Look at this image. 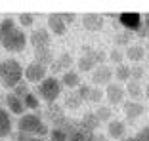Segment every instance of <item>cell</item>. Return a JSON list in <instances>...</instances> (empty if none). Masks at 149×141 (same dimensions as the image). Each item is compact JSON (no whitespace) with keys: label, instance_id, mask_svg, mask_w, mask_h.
<instances>
[{"label":"cell","instance_id":"obj_1","mask_svg":"<svg viewBox=\"0 0 149 141\" xmlns=\"http://www.w3.org/2000/svg\"><path fill=\"white\" fill-rule=\"evenodd\" d=\"M27 44V35L23 29L13 21L6 17L0 21V46L8 52H21Z\"/></svg>","mask_w":149,"mask_h":141},{"label":"cell","instance_id":"obj_2","mask_svg":"<svg viewBox=\"0 0 149 141\" xmlns=\"http://www.w3.org/2000/svg\"><path fill=\"white\" fill-rule=\"evenodd\" d=\"M23 78V69L17 59H6L0 63V84L4 88H15Z\"/></svg>","mask_w":149,"mask_h":141},{"label":"cell","instance_id":"obj_3","mask_svg":"<svg viewBox=\"0 0 149 141\" xmlns=\"http://www.w3.org/2000/svg\"><path fill=\"white\" fill-rule=\"evenodd\" d=\"M17 130L19 132H25V133H35L36 137H44V135H50V128L42 122L36 113H25L23 116H19L17 120Z\"/></svg>","mask_w":149,"mask_h":141},{"label":"cell","instance_id":"obj_4","mask_svg":"<svg viewBox=\"0 0 149 141\" xmlns=\"http://www.w3.org/2000/svg\"><path fill=\"white\" fill-rule=\"evenodd\" d=\"M61 88H63V84L59 78L46 76L40 84H36V95L42 97L44 101H48V103H56V99L61 95Z\"/></svg>","mask_w":149,"mask_h":141},{"label":"cell","instance_id":"obj_5","mask_svg":"<svg viewBox=\"0 0 149 141\" xmlns=\"http://www.w3.org/2000/svg\"><path fill=\"white\" fill-rule=\"evenodd\" d=\"M46 73H48V67L33 61V63H29V65L25 67V82L40 84L44 78H46Z\"/></svg>","mask_w":149,"mask_h":141},{"label":"cell","instance_id":"obj_6","mask_svg":"<svg viewBox=\"0 0 149 141\" xmlns=\"http://www.w3.org/2000/svg\"><path fill=\"white\" fill-rule=\"evenodd\" d=\"M118 23L124 27V31H130V32L134 31L136 32L138 29L143 25V19H141V15L136 13V12H124V13L118 15Z\"/></svg>","mask_w":149,"mask_h":141},{"label":"cell","instance_id":"obj_7","mask_svg":"<svg viewBox=\"0 0 149 141\" xmlns=\"http://www.w3.org/2000/svg\"><path fill=\"white\" fill-rule=\"evenodd\" d=\"M44 118L48 120L54 128H59V126H61V122L67 118V116H65L63 109L57 105V103H48V107L44 109Z\"/></svg>","mask_w":149,"mask_h":141},{"label":"cell","instance_id":"obj_8","mask_svg":"<svg viewBox=\"0 0 149 141\" xmlns=\"http://www.w3.org/2000/svg\"><path fill=\"white\" fill-rule=\"evenodd\" d=\"M50 40H52V35H50V31H48V29H44V27L35 29V31L31 32V36H29V42L33 44L35 50L50 48Z\"/></svg>","mask_w":149,"mask_h":141},{"label":"cell","instance_id":"obj_9","mask_svg":"<svg viewBox=\"0 0 149 141\" xmlns=\"http://www.w3.org/2000/svg\"><path fill=\"white\" fill-rule=\"evenodd\" d=\"M113 75H115V73H113V69H111V67L100 65V67H96V69H94V73H92V82L96 84L97 88H100V86H109Z\"/></svg>","mask_w":149,"mask_h":141},{"label":"cell","instance_id":"obj_10","mask_svg":"<svg viewBox=\"0 0 149 141\" xmlns=\"http://www.w3.org/2000/svg\"><path fill=\"white\" fill-rule=\"evenodd\" d=\"M48 31L54 32V35H57V36L65 35L67 23L63 21L61 13H50V15H48Z\"/></svg>","mask_w":149,"mask_h":141},{"label":"cell","instance_id":"obj_11","mask_svg":"<svg viewBox=\"0 0 149 141\" xmlns=\"http://www.w3.org/2000/svg\"><path fill=\"white\" fill-rule=\"evenodd\" d=\"M105 97L109 99L111 105H118V103H123V99H124V88L118 82H115V84L111 82L105 90Z\"/></svg>","mask_w":149,"mask_h":141},{"label":"cell","instance_id":"obj_12","mask_svg":"<svg viewBox=\"0 0 149 141\" xmlns=\"http://www.w3.org/2000/svg\"><path fill=\"white\" fill-rule=\"evenodd\" d=\"M4 101H6V105H8V111H12L13 115H21L23 116V111H27L23 99H21V97H17L13 92L12 93H6Z\"/></svg>","mask_w":149,"mask_h":141},{"label":"cell","instance_id":"obj_13","mask_svg":"<svg viewBox=\"0 0 149 141\" xmlns=\"http://www.w3.org/2000/svg\"><path fill=\"white\" fill-rule=\"evenodd\" d=\"M82 27L86 31H100L101 27H103V17H101L100 13H84L82 17Z\"/></svg>","mask_w":149,"mask_h":141},{"label":"cell","instance_id":"obj_14","mask_svg":"<svg viewBox=\"0 0 149 141\" xmlns=\"http://www.w3.org/2000/svg\"><path fill=\"white\" fill-rule=\"evenodd\" d=\"M12 128H13V124H12V116H10V113L0 107V139L8 137L10 133H12Z\"/></svg>","mask_w":149,"mask_h":141},{"label":"cell","instance_id":"obj_15","mask_svg":"<svg viewBox=\"0 0 149 141\" xmlns=\"http://www.w3.org/2000/svg\"><path fill=\"white\" fill-rule=\"evenodd\" d=\"M143 105H141L140 101H126L124 103V115H126V118L130 120H136L138 116H141L143 115Z\"/></svg>","mask_w":149,"mask_h":141},{"label":"cell","instance_id":"obj_16","mask_svg":"<svg viewBox=\"0 0 149 141\" xmlns=\"http://www.w3.org/2000/svg\"><path fill=\"white\" fill-rule=\"evenodd\" d=\"M107 133L113 139H123L124 133H126V124L120 122V120H111L109 126H107Z\"/></svg>","mask_w":149,"mask_h":141},{"label":"cell","instance_id":"obj_17","mask_svg":"<svg viewBox=\"0 0 149 141\" xmlns=\"http://www.w3.org/2000/svg\"><path fill=\"white\" fill-rule=\"evenodd\" d=\"M79 124H80V128L86 130V132H96L97 126H100V120H97L96 113H86V115L79 120Z\"/></svg>","mask_w":149,"mask_h":141},{"label":"cell","instance_id":"obj_18","mask_svg":"<svg viewBox=\"0 0 149 141\" xmlns=\"http://www.w3.org/2000/svg\"><path fill=\"white\" fill-rule=\"evenodd\" d=\"M61 84L65 86V88H79L80 86V76L77 70H65L61 75Z\"/></svg>","mask_w":149,"mask_h":141},{"label":"cell","instance_id":"obj_19","mask_svg":"<svg viewBox=\"0 0 149 141\" xmlns=\"http://www.w3.org/2000/svg\"><path fill=\"white\" fill-rule=\"evenodd\" d=\"M82 50H84L82 53L90 55V57L94 59V63H96L97 67H100V65H103V63H105L107 59H109V55H107V53L103 52V50H94V48H90V46H84Z\"/></svg>","mask_w":149,"mask_h":141},{"label":"cell","instance_id":"obj_20","mask_svg":"<svg viewBox=\"0 0 149 141\" xmlns=\"http://www.w3.org/2000/svg\"><path fill=\"white\" fill-rule=\"evenodd\" d=\"M35 61L40 63V65L48 67L54 63V55L50 52V48H40V50H35Z\"/></svg>","mask_w":149,"mask_h":141},{"label":"cell","instance_id":"obj_21","mask_svg":"<svg viewBox=\"0 0 149 141\" xmlns=\"http://www.w3.org/2000/svg\"><path fill=\"white\" fill-rule=\"evenodd\" d=\"M124 57L130 59V61H134V63H138V61H141V59L145 57V48H141V46H128Z\"/></svg>","mask_w":149,"mask_h":141},{"label":"cell","instance_id":"obj_22","mask_svg":"<svg viewBox=\"0 0 149 141\" xmlns=\"http://www.w3.org/2000/svg\"><path fill=\"white\" fill-rule=\"evenodd\" d=\"M126 92L130 95V101H140L141 97H143V90H141V84L136 82V80H130L126 86Z\"/></svg>","mask_w":149,"mask_h":141},{"label":"cell","instance_id":"obj_23","mask_svg":"<svg viewBox=\"0 0 149 141\" xmlns=\"http://www.w3.org/2000/svg\"><path fill=\"white\" fill-rule=\"evenodd\" d=\"M130 65H117L115 67V80L120 82H130Z\"/></svg>","mask_w":149,"mask_h":141},{"label":"cell","instance_id":"obj_24","mask_svg":"<svg viewBox=\"0 0 149 141\" xmlns=\"http://www.w3.org/2000/svg\"><path fill=\"white\" fill-rule=\"evenodd\" d=\"M94 59L90 57V55H86V53H82L80 55V59L77 61V67H79V70H82V73H86V70H92L94 69Z\"/></svg>","mask_w":149,"mask_h":141},{"label":"cell","instance_id":"obj_25","mask_svg":"<svg viewBox=\"0 0 149 141\" xmlns=\"http://www.w3.org/2000/svg\"><path fill=\"white\" fill-rule=\"evenodd\" d=\"M80 103H82V99L79 97V93L69 92V93L65 95V107H67V109H71V111H73V109H79Z\"/></svg>","mask_w":149,"mask_h":141},{"label":"cell","instance_id":"obj_26","mask_svg":"<svg viewBox=\"0 0 149 141\" xmlns=\"http://www.w3.org/2000/svg\"><path fill=\"white\" fill-rule=\"evenodd\" d=\"M130 31H123V32H117L115 35V46H124L128 48L130 46Z\"/></svg>","mask_w":149,"mask_h":141},{"label":"cell","instance_id":"obj_27","mask_svg":"<svg viewBox=\"0 0 149 141\" xmlns=\"http://www.w3.org/2000/svg\"><path fill=\"white\" fill-rule=\"evenodd\" d=\"M96 116H97L100 122H111V109H109V107L100 105L96 109Z\"/></svg>","mask_w":149,"mask_h":141},{"label":"cell","instance_id":"obj_28","mask_svg":"<svg viewBox=\"0 0 149 141\" xmlns=\"http://www.w3.org/2000/svg\"><path fill=\"white\" fill-rule=\"evenodd\" d=\"M23 103H25L27 109H31V111H36L38 109V95H35V93H29L27 97H23Z\"/></svg>","mask_w":149,"mask_h":141},{"label":"cell","instance_id":"obj_29","mask_svg":"<svg viewBox=\"0 0 149 141\" xmlns=\"http://www.w3.org/2000/svg\"><path fill=\"white\" fill-rule=\"evenodd\" d=\"M50 141H69V135L59 128H52L50 130Z\"/></svg>","mask_w":149,"mask_h":141},{"label":"cell","instance_id":"obj_30","mask_svg":"<svg viewBox=\"0 0 149 141\" xmlns=\"http://www.w3.org/2000/svg\"><path fill=\"white\" fill-rule=\"evenodd\" d=\"M13 93H15L17 97H21V99H23V97H27L29 93H31V92H29V86H27V82H23V80H21V82H19L15 88H13Z\"/></svg>","mask_w":149,"mask_h":141},{"label":"cell","instance_id":"obj_31","mask_svg":"<svg viewBox=\"0 0 149 141\" xmlns=\"http://www.w3.org/2000/svg\"><path fill=\"white\" fill-rule=\"evenodd\" d=\"M19 25L21 27H31L35 23V15L33 13H19Z\"/></svg>","mask_w":149,"mask_h":141},{"label":"cell","instance_id":"obj_32","mask_svg":"<svg viewBox=\"0 0 149 141\" xmlns=\"http://www.w3.org/2000/svg\"><path fill=\"white\" fill-rule=\"evenodd\" d=\"M90 92H92V86H88V84H80L79 86V97L82 99V101H88L90 99Z\"/></svg>","mask_w":149,"mask_h":141},{"label":"cell","instance_id":"obj_33","mask_svg":"<svg viewBox=\"0 0 149 141\" xmlns=\"http://www.w3.org/2000/svg\"><path fill=\"white\" fill-rule=\"evenodd\" d=\"M143 67H140V65H134L130 69V80H136V82H140L141 80V76H143Z\"/></svg>","mask_w":149,"mask_h":141},{"label":"cell","instance_id":"obj_34","mask_svg":"<svg viewBox=\"0 0 149 141\" xmlns=\"http://www.w3.org/2000/svg\"><path fill=\"white\" fill-rule=\"evenodd\" d=\"M109 59L115 63V65H123V59H124V53L120 50H111L109 53Z\"/></svg>","mask_w":149,"mask_h":141},{"label":"cell","instance_id":"obj_35","mask_svg":"<svg viewBox=\"0 0 149 141\" xmlns=\"http://www.w3.org/2000/svg\"><path fill=\"white\" fill-rule=\"evenodd\" d=\"M57 61H59V65L63 67V70H65V69H69V67L73 65V57H71L69 53H61V55L57 57ZM69 70H71V69H69Z\"/></svg>","mask_w":149,"mask_h":141},{"label":"cell","instance_id":"obj_36","mask_svg":"<svg viewBox=\"0 0 149 141\" xmlns=\"http://www.w3.org/2000/svg\"><path fill=\"white\" fill-rule=\"evenodd\" d=\"M101 97H103V92H101L100 88H92V92H90V99L88 101H92V103H100L101 101Z\"/></svg>","mask_w":149,"mask_h":141},{"label":"cell","instance_id":"obj_37","mask_svg":"<svg viewBox=\"0 0 149 141\" xmlns=\"http://www.w3.org/2000/svg\"><path fill=\"white\" fill-rule=\"evenodd\" d=\"M134 137H136V141H149V126H143Z\"/></svg>","mask_w":149,"mask_h":141},{"label":"cell","instance_id":"obj_38","mask_svg":"<svg viewBox=\"0 0 149 141\" xmlns=\"http://www.w3.org/2000/svg\"><path fill=\"white\" fill-rule=\"evenodd\" d=\"M13 141H33V135H31V133H25V132H19V130H17V133L13 135Z\"/></svg>","mask_w":149,"mask_h":141},{"label":"cell","instance_id":"obj_39","mask_svg":"<svg viewBox=\"0 0 149 141\" xmlns=\"http://www.w3.org/2000/svg\"><path fill=\"white\" fill-rule=\"evenodd\" d=\"M61 70H63V67L59 65V61H57V59L52 63V65H50V73H52V76H56L57 73H61Z\"/></svg>","mask_w":149,"mask_h":141},{"label":"cell","instance_id":"obj_40","mask_svg":"<svg viewBox=\"0 0 149 141\" xmlns=\"http://www.w3.org/2000/svg\"><path fill=\"white\" fill-rule=\"evenodd\" d=\"M61 17H63V21H65V23H73L77 15H74V13H63L61 12Z\"/></svg>","mask_w":149,"mask_h":141},{"label":"cell","instance_id":"obj_41","mask_svg":"<svg viewBox=\"0 0 149 141\" xmlns=\"http://www.w3.org/2000/svg\"><path fill=\"white\" fill-rule=\"evenodd\" d=\"M145 97H147V99H149V84H147V86H145Z\"/></svg>","mask_w":149,"mask_h":141},{"label":"cell","instance_id":"obj_42","mask_svg":"<svg viewBox=\"0 0 149 141\" xmlns=\"http://www.w3.org/2000/svg\"><path fill=\"white\" fill-rule=\"evenodd\" d=\"M33 141H48V139H44V137H33Z\"/></svg>","mask_w":149,"mask_h":141},{"label":"cell","instance_id":"obj_43","mask_svg":"<svg viewBox=\"0 0 149 141\" xmlns=\"http://www.w3.org/2000/svg\"><path fill=\"white\" fill-rule=\"evenodd\" d=\"M143 23H145V25H147V27H149V13H147V15H145V19H143Z\"/></svg>","mask_w":149,"mask_h":141},{"label":"cell","instance_id":"obj_44","mask_svg":"<svg viewBox=\"0 0 149 141\" xmlns=\"http://www.w3.org/2000/svg\"><path fill=\"white\" fill-rule=\"evenodd\" d=\"M124 141H136V137H124Z\"/></svg>","mask_w":149,"mask_h":141},{"label":"cell","instance_id":"obj_45","mask_svg":"<svg viewBox=\"0 0 149 141\" xmlns=\"http://www.w3.org/2000/svg\"><path fill=\"white\" fill-rule=\"evenodd\" d=\"M0 141H4V139H0Z\"/></svg>","mask_w":149,"mask_h":141}]
</instances>
